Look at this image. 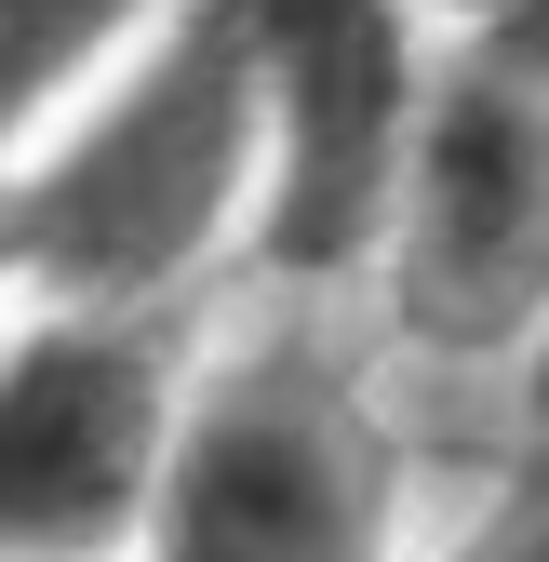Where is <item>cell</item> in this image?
<instances>
[{
  "label": "cell",
  "mask_w": 549,
  "mask_h": 562,
  "mask_svg": "<svg viewBox=\"0 0 549 562\" xmlns=\"http://www.w3.org/2000/svg\"><path fill=\"white\" fill-rule=\"evenodd\" d=\"M268 201V94L242 0L134 41L27 161H0V268L27 308L148 322L175 281Z\"/></svg>",
  "instance_id": "1"
},
{
  "label": "cell",
  "mask_w": 549,
  "mask_h": 562,
  "mask_svg": "<svg viewBox=\"0 0 549 562\" xmlns=\"http://www.w3.org/2000/svg\"><path fill=\"white\" fill-rule=\"evenodd\" d=\"M0 281H14V268H0Z\"/></svg>",
  "instance_id": "9"
},
{
  "label": "cell",
  "mask_w": 549,
  "mask_h": 562,
  "mask_svg": "<svg viewBox=\"0 0 549 562\" xmlns=\"http://www.w3.org/2000/svg\"><path fill=\"white\" fill-rule=\"evenodd\" d=\"M509 14V41H496V67H549V0H496Z\"/></svg>",
  "instance_id": "8"
},
{
  "label": "cell",
  "mask_w": 549,
  "mask_h": 562,
  "mask_svg": "<svg viewBox=\"0 0 549 562\" xmlns=\"http://www.w3.org/2000/svg\"><path fill=\"white\" fill-rule=\"evenodd\" d=\"M175 362L148 322H0V562H134L175 456Z\"/></svg>",
  "instance_id": "3"
},
{
  "label": "cell",
  "mask_w": 549,
  "mask_h": 562,
  "mask_svg": "<svg viewBox=\"0 0 549 562\" xmlns=\"http://www.w3.org/2000/svg\"><path fill=\"white\" fill-rule=\"evenodd\" d=\"M148 14L161 0H0V161H27L41 134L148 41Z\"/></svg>",
  "instance_id": "6"
},
{
  "label": "cell",
  "mask_w": 549,
  "mask_h": 562,
  "mask_svg": "<svg viewBox=\"0 0 549 562\" xmlns=\"http://www.w3.org/2000/svg\"><path fill=\"white\" fill-rule=\"evenodd\" d=\"M134 562H389V442L322 348L201 375Z\"/></svg>",
  "instance_id": "2"
},
{
  "label": "cell",
  "mask_w": 549,
  "mask_h": 562,
  "mask_svg": "<svg viewBox=\"0 0 549 562\" xmlns=\"http://www.w3.org/2000/svg\"><path fill=\"white\" fill-rule=\"evenodd\" d=\"M389 281L402 322L442 348H496L549 295V81L536 67H469L429 94L416 161L389 201Z\"/></svg>",
  "instance_id": "5"
},
{
  "label": "cell",
  "mask_w": 549,
  "mask_h": 562,
  "mask_svg": "<svg viewBox=\"0 0 549 562\" xmlns=\"http://www.w3.org/2000/svg\"><path fill=\"white\" fill-rule=\"evenodd\" d=\"M255 27V94H268V255L282 268H349L416 161V41L402 0H242Z\"/></svg>",
  "instance_id": "4"
},
{
  "label": "cell",
  "mask_w": 549,
  "mask_h": 562,
  "mask_svg": "<svg viewBox=\"0 0 549 562\" xmlns=\"http://www.w3.org/2000/svg\"><path fill=\"white\" fill-rule=\"evenodd\" d=\"M456 562H549V456H536V469L509 482V496L483 509V536H469Z\"/></svg>",
  "instance_id": "7"
}]
</instances>
